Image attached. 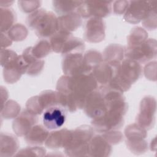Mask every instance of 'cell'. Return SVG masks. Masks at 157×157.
<instances>
[{"mask_svg": "<svg viewBox=\"0 0 157 157\" xmlns=\"http://www.w3.org/2000/svg\"><path fill=\"white\" fill-rule=\"evenodd\" d=\"M83 1H53L52 4L55 12L61 15L74 12Z\"/></svg>", "mask_w": 157, "mask_h": 157, "instance_id": "obj_26", "label": "cell"}, {"mask_svg": "<svg viewBox=\"0 0 157 157\" xmlns=\"http://www.w3.org/2000/svg\"><path fill=\"white\" fill-rule=\"evenodd\" d=\"M20 112V105L15 101L10 100L1 108V116L6 119L16 118Z\"/></svg>", "mask_w": 157, "mask_h": 157, "instance_id": "obj_31", "label": "cell"}, {"mask_svg": "<svg viewBox=\"0 0 157 157\" xmlns=\"http://www.w3.org/2000/svg\"><path fill=\"white\" fill-rule=\"evenodd\" d=\"M65 110L60 106H53L47 109L44 112L42 117L44 126L48 129L61 128L64 124L66 118Z\"/></svg>", "mask_w": 157, "mask_h": 157, "instance_id": "obj_18", "label": "cell"}, {"mask_svg": "<svg viewBox=\"0 0 157 157\" xmlns=\"http://www.w3.org/2000/svg\"><path fill=\"white\" fill-rule=\"evenodd\" d=\"M26 23L40 38H50L58 31V17L46 9H39L29 14Z\"/></svg>", "mask_w": 157, "mask_h": 157, "instance_id": "obj_3", "label": "cell"}, {"mask_svg": "<svg viewBox=\"0 0 157 157\" xmlns=\"http://www.w3.org/2000/svg\"><path fill=\"white\" fill-rule=\"evenodd\" d=\"M72 36V34L69 32L58 30L50 39V43L52 47V51L55 53H60L67 42V40Z\"/></svg>", "mask_w": 157, "mask_h": 157, "instance_id": "obj_27", "label": "cell"}, {"mask_svg": "<svg viewBox=\"0 0 157 157\" xmlns=\"http://www.w3.org/2000/svg\"><path fill=\"white\" fill-rule=\"evenodd\" d=\"M112 1H83L77 9L82 18H104L109 16L112 10Z\"/></svg>", "mask_w": 157, "mask_h": 157, "instance_id": "obj_11", "label": "cell"}, {"mask_svg": "<svg viewBox=\"0 0 157 157\" xmlns=\"http://www.w3.org/2000/svg\"><path fill=\"white\" fill-rule=\"evenodd\" d=\"M156 101L154 97H144L139 105V111L136 117V123L146 130L151 129L155 123Z\"/></svg>", "mask_w": 157, "mask_h": 157, "instance_id": "obj_12", "label": "cell"}, {"mask_svg": "<svg viewBox=\"0 0 157 157\" xmlns=\"http://www.w3.org/2000/svg\"><path fill=\"white\" fill-rule=\"evenodd\" d=\"M60 106L66 109L65 96L58 91L45 90L38 96L29 98L26 104V108L30 112L40 115L48 108Z\"/></svg>", "mask_w": 157, "mask_h": 157, "instance_id": "obj_6", "label": "cell"}, {"mask_svg": "<svg viewBox=\"0 0 157 157\" xmlns=\"http://www.w3.org/2000/svg\"><path fill=\"white\" fill-rule=\"evenodd\" d=\"M93 136V128L88 125H82L71 131V139L64 148L69 156H88V143Z\"/></svg>", "mask_w": 157, "mask_h": 157, "instance_id": "obj_5", "label": "cell"}, {"mask_svg": "<svg viewBox=\"0 0 157 157\" xmlns=\"http://www.w3.org/2000/svg\"><path fill=\"white\" fill-rule=\"evenodd\" d=\"M107 108L108 102L103 90L101 86H98L88 96L83 109L88 117L96 119L102 117L106 112Z\"/></svg>", "mask_w": 157, "mask_h": 157, "instance_id": "obj_8", "label": "cell"}, {"mask_svg": "<svg viewBox=\"0 0 157 157\" xmlns=\"http://www.w3.org/2000/svg\"><path fill=\"white\" fill-rule=\"evenodd\" d=\"M37 115L27 109L21 112L12 123V129L15 134L18 136H25L37 123Z\"/></svg>", "mask_w": 157, "mask_h": 157, "instance_id": "obj_17", "label": "cell"}, {"mask_svg": "<svg viewBox=\"0 0 157 157\" xmlns=\"http://www.w3.org/2000/svg\"><path fill=\"white\" fill-rule=\"evenodd\" d=\"M156 3L153 6L148 16L142 21L144 27L150 31L156 28Z\"/></svg>", "mask_w": 157, "mask_h": 157, "instance_id": "obj_35", "label": "cell"}, {"mask_svg": "<svg viewBox=\"0 0 157 157\" xmlns=\"http://www.w3.org/2000/svg\"><path fill=\"white\" fill-rule=\"evenodd\" d=\"M142 74V67L140 64L134 60L126 58L121 62L117 75L107 86L123 93L129 90Z\"/></svg>", "mask_w": 157, "mask_h": 157, "instance_id": "obj_4", "label": "cell"}, {"mask_svg": "<svg viewBox=\"0 0 157 157\" xmlns=\"http://www.w3.org/2000/svg\"><path fill=\"white\" fill-rule=\"evenodd\" d=\"M71 131L64 128L51 132L45 142V146L50 149L64 148L70 141Z\"/></svg>", "mask_w": 157, "mask_h": 157, "instance_id": "obj_20", "label": "cell"}, {"mask_svg": "<svg viewBox=\"0 0 157 157\" xmlns=\"http://www.w3.org/2000/svg\"><path fill=\"white\" fill-rule=\"evenodd\" d=\"M85 47V43L81 39L72 36L64 44L61 53L64 55L74 52L83 53Z\"/></svg>", "mask_w": 157, "mask_h": 157, "instance_id": "obj_30", "label": "cell"}, {"mask_svg": "<svg viewBox=\"0 0 157 157\" xmlns=\"http://www.w3.org/2000/svg\"><path fill=\"white\" fill-rule=\"evenodd\" d=\"M15 13L12 9L1 7L0 20L1 33H7L15 21Z\"/></svg>", "mask_w": 157, "mask_h": 157, "instance_id": "obj_29", "label": "cell"}, {"mask_svg": "<svg viewBox=\"0 0 157 157\" xmlns=\"http://www.w3.org/2000/svg\"><path fill=\"white\" fill-rule=\"evenodd\" d=\"M105 37V24L102 18L93 17L87 20L83 33L84 39L91 43H99Z\"/></svg>", "mask_w": 157, "mask_h": 157, "instance_id": "obj_15", "label": "cell"}, {"mask_svg": "<svg viewBox=\"0 0 157 157\" xmlns=\"http://www.w3.org/2000/svg\"><path fill=\"white\" fill-rule=\"evenodd\" d=\"M98 87V83L91 74L61 77L56 84V91L64 95L66 109L74 112L83 109L88 96Z\"/></svg>", "mask_w": 157, "mask_h": 157, "instance_id": "obj_1", "label": "cell"}, {"mask_svg": "<svg viewBox=\"0 0 157 157\" xmlns=\"http://www.w3.org/2000/svg\"><path fill=\"white\" fill-rule=\"evenodd\" d=\"M148 39V33L140 27L132 28L127 37V47H134L144 43Z\"/></svg>", "mask_w": 157, "mask_h": 157, "instance_id": "obj_28", "label": "cell"}, {"mask_svg": "<svg viewBox=\"0 0 157 157\" xmlns=\"http://www.w3.org/2000/svg\"><path fill=\"white\" fill-rule=\"evenodd\" d=\"M63 56L62 69L64 75L73 76L91 74L93 69L85 63L83 53L74 52Z\"/></svg>", "mask_w": 157, "mask_h": 157, "instance_id": "obj_10", "label": "cell"}, {"mask_svg": "<svg viewBox=\"0 0 157 157\" xmlns=\"http://www.w3.org/2000/svg\"><path fill=\"white\" fill-rule=\"evenodd\" d=\"M83 56L85 63L92 69H93L95 66L103 61L102 54L96 50H88L83 55Z\"/></svg>", "mask_w": 157, "mask_h": 157, "instance_id": "obj_34", "label": "cell"}, {"mask_svg": "<svg viewBox=\"0 0 157 157\" xmlns=\"http://www.w3.org/2000/svg\"><path fill=\"white\" fill-rule=\"evenodd\" d=\"M1 44L2 48H6L9 46L11 45L13 40L9 36L7 33H1Z\"/></svg>", "mask_w": 157, "mask_h": 157, "instance_id": "obj_42", "label": "cell"}, {"mask_svg": "<svg viewBox=\"0 0 157 157\" xmlns=\"http://www.w3.org/2000/svg\"><path fill=\"white\" fill-rule=\"evenodd\" d=\"M7 33L13 41H21L26 39L28 34L27 28L20 23L13 25Z\"/></svg>", "mask_w": 157, "mask_h": 157, "instance_id": "obj_33", "label": "cell"}, {"mask_svg": "<svg viewBox=\"0 0 157 157\" xmlns=\"http://www.w3.org/2000/svg\"><path fill=\"white\" fill-rule=\"evenodd\" d=\"M124 51V47L120 44H110L105 48L102 55L103 61L121 63L123 60Z\"/></svg>", "mask_w": 157, "mask_h": 157, "instance_id": "obj_25", "label": "cell"}, {"mask_svg": "<svg viewBox=\"0 0 157 157\" xmlns=\"http://www.w3.org/2000/svg\"><path fill=\"white\" fill-rule=\"evenodd\" d=\"M28 64L22 55H18L12 62L3 67L4 81L8 83L17 82L21 75L27 72Z\"/></svg>", "mask_w": 157, "mask_h": 157, "instance_id": "obj_16", "label": "cell"}, {"mask_svg": "<svg viewBox=\"0 0 157 157\" xmlns=\"http://www.w3.org/2000/svg\"><path fill=\"white\" fill-rule=\"evenodd\" d=\"M40 1H18V4L21 11L25 13H31L36 11L40 7Z\"/></svg>", "mask_w": 157, "mask_h": 157, "instance_id": "obj_38", "label": "cell"}, {"mask_svg": "<svg viewBox=\"0 0 157 157\" xmlns=\"http://www.w3.org/2000/svg\"><path fill=\"white\" fill-rule=\"evenodd\" d=\"M124 134L126 146L132 153L140 155L148 150L147 130L136 123L127 126Z\"/></svg>", "mask_w": 157, "mask_h": 157, "instance_id": "obj_7", "label": "cell"}, {"mask_svg": "<svg viewBox=\"0 0 157 157\" xmlns=\"http://www.w3.org/2000/svg\"><path fill=\"white\" fill-rule=\"evenodd\" d=\"M19 147L17 138L12 134L1 133V156H12L15 155Z\"/></svg>", "mask_w": 157, "mask_h": 157, "instance_id": "obj_22", "label": "cell"}, {"mask_svg": "<svg viewBox=\"0 0 157 157\" xmlns=\"http://www.w3.org/2000/svg\"><path fill=\"white\" fill-rule=\"evenodd\" d=\"M46 153V150L42 147H29L20 150L16 156H43Z\"/></svg>", "mask_w": 157, "mask_h": 157, "instance_id": "obj_37", "label": "cell"}, {"mask_svg": "<svg viewBox=\"0 0 157 157\" xmlns=\"http://www.w3.org/2000/svg\"><path fill=\"white\" fill-rule=\"evenodd\" d=\"M101 135L110 145H117L120 143L124 137L123 134L117 129L102 132Z\"/></svg>", "mask_w": 157, "mask_h": 157, "instance_id": "obj_36", "label": "cell"}, {"mask_svg": "<svg viewBox=\"0 0 157 157\" xmlns=\"http://www.w3.org/2000/svg\"><path fill=\"white\" fill-rule=\"evenodd\" d=\"M52 51L50 42L45 39L39 41L35 46L32 47L33 55L39 59H42Z\"/></svg>", "mask_w": 157, "mask_h": 157, "instance_id": "obj_32", "label": "cell"}, {"mask_svg": "<svg viewBox=\"0 0 157 157\" xmlns=\"http://www.w3.org/2000/svg\"><path fill=\"white\" fill-rule=\"evenodd\" d=\"M110 145L101 134L93 136L88 143V156L107 157L110 155Z\"/></svg>", "mask_w": 157, "mask_h": 157, "instance_id": "obj_19", "label": "cell"}, {"mask_svg": "<svg viewBox=\"0 0 157 157\" xmlns=\"http://www.w3.org/2000/svg\"><path fill=\"white\" fill-rule=\"evenodd\" d=\"M58 30L71 33L82 25V20L77 12H72L58 17Z\"/></svg>", "mask_w": 157, "mask_h": 157, "instance_id": "obj_21", "label": "cell"}, {"mask_svg": "<svg viewBox=\"0 0 157 157\" xmlns=\"http://www.w3.org/2000/svg\"><path fill=\"white\" fill-rule=\"evenodd\" d=\"M156 62H151L147 64L144 68V74L146 78L150 80L155 81L156 80Z\"/></svg>", "mask_w": 157, "mask_h": 157, "instance_id": "obj_41", "label": "cell"}, {"mask_svg": "<svg viewBox=\"0 0 157 157\" xmlns=\"http://www.w3.org/2000/svg\"><path fill=\"white\" fill-rule=\"evenodd\" d=\"M48 135V131L44 126L35 124L25 136V140L30 145H39L45 142Z\"/></svg>", "mask_w": 157, "mask_h": 157, "instance_id": "obj_24", "label": "cell"}, {"mask_svg": "<svg viewBox=\"0 0 157 157\" xmlns=\"http://www.w3.org/2000/svg\"><path fill=\"white\" fill-rule=\"evenodd\" d=\"M18 55L16 52L12 50L2 48L1 50V64L4 67L10 63L15 60Z\"/></svg>", "mask_w": 157, "mask_h": 157, "instance_id": "obj_39", "label": "cell"}, {"mask_svg": "<svg viewBox=\"0 0 157 157\" xmlns=\"http://www.w3.org/2000/svg\"><path fill=\"white\" fill-rule=\"evenodd\" d=\"M129 4V1H116L113 2V10L117 15L124 14Z\"/></svg>", "mask_w": 157, "mask_h": 157, "instance_id": "obj_40", "label": "cell"}, {"mask_svg": "<svg viewBox=\"0 0 157 157\" xmlns=\"http://www.w3.org/2000/svg\"><path fill=\"white\" fill-rule=\"evenodd\" d=\"M121 63L102 61L95 66L91 72L98 83L101 85H108L117 75Z\"/></svg>", "mask_w": 157, "mask_h": 157, "instance_id": "obj_14", "label": "cell"}, {"mask_svg": "<svg viewBox=\"0 0 157 157\" xmlns=\"http://www.w3.org/2000/svg\"><path fill=\"white\" fill-rule=\"evenodd\" d=\"M101 86L108 102V108L102 117L93 119L91 126L96 131L102 133L120 129L123 125L124 116L128 109V105L123 93L107 85Z\"/></svg>", "mask_w": 157, "mask_h": 157, "instance_id": "obj_2", "label": "cell"}, {"mask_svg": "<svg viewBox=\"0 0 157 157\" xmlns=\"http://www.w3.org/2000/svg\"><path fill=\"white\" fill-rule=\"evenodd\" d=\"M13 2V1H1L0 3H4L5 6H4L5 8H7V7H9V6H10L12 3Z\"/></svg>", "mask_w": 157, "mask_h": 157, "instance_id": "obj_43", "label": "cell"}, {"mask_svg": "<svg viewBox=\"0 0 157 157\" xmlns=\"http://www.w3.org/2000/svg\"><path fill=\"white\" fill-rule=\"evenodd\" d=\"M28 64L26 74L31 76L39 75L44 66V60L35 57L32 53V47L26 48L21 55Z\"/></svg>", "mask_w": 157, "mask_h": 157, "instance_id": "obj_23", "label": "cell"}, {"mask_svg": "<svg viewBox=\"0 0 157 157\" xmlns=\"http://www.w3.org/2000/svg\"><path fill=\"white\" fill-rule=\"evenodd\" d=\"M156 1H129V6L123 19L128 23L137 24L142 21L148 15Z\"/></svg>", "mask_w": 157, "mask_h": 157, "instance_id": "obj_13", "label": "cell"}, {"mask_svg": "<svg viewBox=\"0 0 157 157\" xmlns=\"http://www.w3.org/2000/svg\"><path fill=\"white\" fill-rule=\"evenodd\" d=\"M157 42L155 39H147L144 43L134 47H127L124 51L126 58L145 63L156 56Z\"/></svg>", "mask_w": 157, "mask_h": 157, "instance_id": "obj_9", "label": "cell"}]
</instances>
